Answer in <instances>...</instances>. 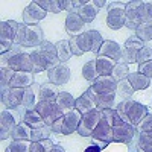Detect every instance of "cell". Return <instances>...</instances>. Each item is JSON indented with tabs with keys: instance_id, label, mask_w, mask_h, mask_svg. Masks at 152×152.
Wrapping results in <instances>:
<instances>
[{
	"instance_id": "7dc6e473",
	"label": "cell",
	"mask_w": 152,
	"mask_h": 152,
	"mask_svg": "<svg viewBox=\"0 0 152 152\" xmlns=\"http://www.w3.org/2000/svg\"><path fill=\"white\" fill-rule=\"evenodd\" d=\"M148 61H152V49L148 47V46H143L137 53V62H138V66H140V64H145Z\"/></svg>"
},
{
	"instance_id": "c3c4849f",
	"label": "cell",
	"mask_w": 152,
	"mask_h": 152,
	"mask_svg": "<svg viewBox=\"0 0 152 152\" xmlns=\"http://www.w3.org/2000/svg\"><path fill=\"white\" fill-rule=\"evenodd\" d=\"M137 131L138 132H152V114L151 113L148 114V116L140 123H138Z\"/></svg>"
},
{
	"instance_id": "7bdbcfd3",
	"label": "cell",
	"mask_w": 152,
	"mask_h": 152,
	"mask_svg": "<svg viewBox=\"0 0 152 152\" xmlns=\"http://www.w3.org/2000/svg\"><path fill=\"white\" fill-rule=\"evenodd\" d=\"M50 132H52V128H50L49 125H44V126H41V128H35V129H32V138H31V142L46 140V138H49Z\"/></svg>"
},
{
	"instance_id": "e0dca14e",
	"label": "cell",
	"mask_w": 152,
	"mask_h": 152,
	"mask_svg": "<svg viewBox=\"0 0 152 152\" xmlns=\"http://www.w3.org/2000/svg\"><path fill=\"white\" fill-rule=\"evenodd\" d=\"M17 120L12 116V113L9 110H3L0 113V138L6 140V137L11 135V131L15 128Z\"/></svg>"
},
{
	"instance_id": "836d02e7",
	"label": "cell",
	"mask_w": 152,
	"mask_h": 152,
	"mask_svg": "<svg viewBox=\"0 0 152 152\" xmlns=\"http://www.w3.org/2000/svg\"><path fill=\"white\" fill-rule=\"evenodd\" d=\"M31 140H12L5 152H31Z\"/></svg>"
},
{
	"instance_id": "60d3db41",
	"label": "cell",
	"mask_w": 152,
	"mask_h": 152,
	"mask_svg": "<svg viewBox=\"0 0 152 152\" xmlns=\"http://www.w3.org/2000/svg\"><path fill=\"white\" fill-rule=\"evenodd\" d=\"M37 3L40 5L46 12H53V14H59L62 11L59 6V0H37Z\"/></svg>"
},
{
	"instance_id": "db71d44e",
	"label": "cell",
	"mask_w": 152,
	"mask_h": 152,
	"mask_svg": "<svg viewBox=\"0 0 152 152\" xmlns=\"http://www.w3.org/2000/svg\"><path fill=\"white\" fill-rule=\"evenodd\" d=\"M62 120H64V119L59 117L52 126H50V128H52V132H59V134H61V129H62Z\"/></svg>"
},
{
	"instance_id": "83f0119b",
	"label": "cell",
	"mask_w": 152,
	"mask_h": 152,
	"mask_svg": "<svg viewBox=\"0 0 152 152\" xmlns=\"http://www.w3.org/2000/svg\"><path fill=\"white\" fill-rule=\"evenodd\" d=\"M126 79L131 82V85H132V88H134L135 91L146 90V88L149 87V84H151V79L146 78L145 75L138 73V72H135V73H129V76H128Z\"/></svg>"
},
{
	"instance_id": "e575fe53",
	"label": "cell",
	"mask_w": 152,
	"mask_h": 152,
	"mask_svg": "<svg viewBox=\"0 0 152 152\" xmlns=\"http://www.w3.org/2000/svg\"><path fill=\"white\" fill-rule=\"evenodd\" d=\"M135 37H138L143 43L152 41V23H142L135 29Z\"/></svg>"
},
{
	"instance_id": "5b68a950",
	"label": "cell",
	"mask_w": 152,
	"mask_h": 152,
	"mask_svg": "<svg viewBox=\"0 0 152 152\" xmlns=\"http://www.w3.org/2000/svg\"><path fill=\"white\" fill-rule=\"evenodd\" d=\"M143 46H145V43L138 37H135V35L129 37L128 40L125 41V47L122 50V62L123 64L129 66V64L137 62V53Z\"/></svg>"
},
{
	"instance_id": "6f0895ef",
	"label": "cell",
	"mask_w": 152,
	"mask_h": 152,
	"mask_svg": "<svg viewBox=\"0 0 152 152\" xmlns=\"http://www.w3.org/2000/svg\"><path fill=\"white\" fill-rule=\"evenodd\" d=\"M50 152H66V149L62 148L61 145H55L52 149H50Z\"/></svg>"
},
{
	"instance_id": "cb8c5ba5",
	"label": "cell",
	"mask_w": 152,
	"mask_h": 152,
	"mask_svg": "<svg viewBox=\"0 0 152 152\" xmlns=\"http://www.w3.org/2000/svg\"><path fill=\"white\" fill-rule=\"evenodd\" d=\"M116 64L117 62L111 58H108V56H102V55L96 56V66H97L99 76H111Z\"/></svg>"
},
{
	"instance_id": "9f6ffc18",
	"label": "cell",
	"mask_w": 152,
	"mask_h": 152,
	"mask_svg": "<svg viewBox=\"0 0 152 152\" xmlns=\"http://www.w3.org/2000/svg\"><path fill=\"white\" fill-rule=\"evenodd\" d=\"M84 152H102V149H100L96 143H93L91 146H88V148H85V151Z\"/></svg>"
},
{
	"instance_id": "b9f144b4",
	"label": "cell",
	"mask_w": 152,
	"mask_h": 152,
	"mask_svg": "<svg viewBox=\"0 0 152 152\" xmlns=\"http://www.w3.org/2000/svg\"><path fill=\"white\" fill-rule=\"evenodd\" d=\"M76 38H78V44H79V47H81V50L84 53L91 52V34H90V31H84Z\"/></svg>"
},
{
	"instance_id": "5bb4252c",
	"label": "cell",
	"mask_w": 152,
	"mask_h": 152,
	"mask_svg": "<svg viewBox=\"0 0 152 152\" xmlns=\"http://www.w3.org/2000/svg\"><path fill=\"white\" fill-rule=\"evenodd\" d=\"M47 78H49V82L55 84L56 87L64 85L70 79V69L66 64H59L56 67H52L50 70H47Z\"/></svg>"
},
{
	"instance_id": "2e32d148",
	"label": "cell",
	"mask_w": 152,
	"mask_h": 152,
	"mask_svg": "<svg viewBox=\"0 0 152 152\" xmlns=\"http://www.w3.org/2000/svg\"><path fill=\"white\" fill-rule=\"evenodd\" d=\"M37 50L43 55V58L47 61V64L49 67L52 69V67H56L61 64V61L58 58V52H56V46L53 43H50V41H46L40 46V47H37Z\"/></svg>"
},
{
	"instance_id": "f546056e",
	"label": "cell",
	"mask_w": 152,
	"mask_h": 152,
	"mask_svg": "<svg viewBox=\"0 0 152 152\" xmlns=\"http://www.w3.org/2000/svg\"><path fill=\"white\" fill-rule=\"evenodd\" d=\"M76 12H78L79 17L84 20V23H91V21L96 18V15H97L99 8H97L93 2H88L87 5H84L82 8H79Z\"/></svg>"
},
{
	"instance_id": "1f68e13d",
	"label": "cell",
	"mask_w": 152,
	"mask_h": 152,
	"mask_svg": "<svg viewBox=\"0 0 152 152\" xmlns=\"http://www.w3.org/2000/svg\"><path fill=\"white\" fill-rule=\"evenodd\" d=\"M56 46V52H58V58L61 61V64H64V62H67L73 53H72V49H70V43L67 40H61L58 43H55Z\"/></svg>"
},
{
	"instance_id": "6da1fadb",
	"label": "cell",
	"mask_w": 152,
	"mask_h": 152,
	"mask_svg": "<svg viewBox=\"0 0 152 152\" xmlns=\"http://www.w3.org/2000/svg\"><path fill=\"white\" fill-rule=\"evenodd\" d=\"M18 24L14 20H3L0 23V53H6L8 50L12 49V46L15 44V35Z\"/></svg>"
},
{
	"instance_id": "d4e9b609",
	"label": "cell",
	"mask_w": 152,
	"mask_h": 152,
	"mask_svg": "<svg viewBox=\"0 0 152 152\" xmlns=\"http://www.w3.org/2000/svg\"><path fill=\"white\" fill-rule=\"evenodd\" d=\"M58 94V87L52 82L43 84L40 87V102H56Z\"/></svg>"
},
{
	"instance_id": "d6986e66",
	"label": "cell",
	"mask_w": 152,
	"mask_h": 152,
	"mask_svg": "<svg viewBox=\"0 0 152 152\" xmlns=\"http://www.w3.org/2000/svg\"><path fill=\"white\" fill-rule=\"evenodd\" d=\"M84 20L79 17L78 12H69L66 17V32L72 37H78L82 34L84 29Z\"/></svg>"
},
{
	"instance_id": "91938a15",
	"label": "cell",
	"mask_w": 152,
	"mask_h": 152,
	"mask_svg": "<svg viewBox=\"0 0 152 152\" xmlns=\"http://www.w3.org/2000/svg\"><path fill=\"white\" fill-rule=\"evenodd\" d=\"M137 152H152V151H142V149H137Z\"/></svg>"
},
{
	"instance_id": "680465c9",
	"label": "cell",
	"mask_w": 152,
	"mask_h": 152,
	"mask_svg": "<svg viewBox=\"0 0 152 152\" xmlns=\"http://www.w3.org/2000/svg\"><path fill=\"white\" fill-rule=\"evenodd\" d=\"M93 3H94L97 8H102V6H105V5H107L105 0H93Z\"/></svg>"
},
{
	"instance_id": "277c9868",
	"label": "cell",
	"mask_w": 152,
	"mask_h": 152,
	"mask_svg": "<svg viewBox=\"0 0 152 152\" xmlns=\"http://www.w3.org/2000/svg\"><path fill=\"white\" fill-rule=\"evenodd\" d=\"M100 117H102V113H100L97 108L82 114V119H81L79 128H78V134L81 137H91L93 131L96 129V126L100 122Z\"/></svg>"
},
{
	"instance_id": "9a60e30c",
	"label": "cell",
	"mask_w": 152,
	"mask_h": 152,
	"mask_svg": "<svg viewBox=\"0 0 152 152\" xmlns=\"http://www.w3.org/2000/svg\"><path fill=\"white\" fill-rule=\"evenodd\" d=\"M5 66H9L14 72H32V59L31 53H18L15 56H12ZM34 73V72H32Z\"/></svg>"
},
{
	"instance_id": "30bf717a",
	"label": "cell",
	"mask_w": 152,
	"mask_h": 152,
	"mask_svg": "<svg viewBox=\"0 0 152 152\" xmlns=\"http://www.w3.org/2000/svg\"><path fill=\"white\" fill-rule=\"evenodd\" d=\"M46 14H47V12L37 2H31L26 8H24V11H23V23L34 26V24L40 23L43 18H46Z\"/></svg>"
},
{
	"instance_id": "d590c367",
	"label": "cell",
	"mask_w": 152,
	"mask_h": 152,
	"mask_svg": "<svg viewBox=\"0 0 152 152\" xmlns=\"http://www.w3.org/2000/svg\"><path fill=\"white\" fill-rule=\"evenodd\" d=\"M14 70H12L9 66H2L0 67V91L5 90V88L9 87V82L14 76Z\"/></svg>"
},
{
	"instance_id": "816d5d0a",
	"label": "cell",
	"mask_w": 152,
	"mask_h": 152,
	"mask_svg": "<svg viewBox=\"0 0 152 152\" xmlns=\"http://www.w3.org/2000/svg\"><path fill=\"white\" fill-rule=\"evenodd\" d=\"M69 43H70V49H72V53L73 55H76V56L84 55V52L81 50V47L78 44V38H76V37H72L70 40H69Z\"/></svg>"
},
{
	"instance_id": "681fc988",
	"label": "cell",
	"mask_w": 152,
	"mask_h": 152,
	"mask_svg": "<svg viewBox=\"0 0 152 152\" xmlns=\"http://www.w3.org/2000/svg\"><path fill=\"white\" fill-rule=\"evenodd\" d=\"M18 53H21V46L14 44L11 50H8L6 53H3V55H2V66H5V64H6V62H8L12 56H15V55H18Z\"/></svg>"
},
{
	"instance_id": "ac0fdd59",
	"label": "cell",
	"mask_w": 152,
	"mask_h": 152,
	"mask_svg": "<svg viewBox=\"0 0 152 152\" xmlns=\"http://www.w3.org/2000/svg\"><path fill=\"white\" fill-rule=\"evenodd\" d=\"M122 50H123V49L120 47L119 43L113 41V40H105L97 55L108 56V58L114 59L116 62H122Z\"/></svg>"
},
{
	"instance_id": "d6a6232c",
	"label": "cell",
	"mask_w": 152,
	"mask_h": 152,
	"mask_svg": "<svg viewBox=\"0 0 152 152\" xmlns=\"http://www.w3.org/2000/svg\"><path fill=\"white\" fill-rule=\"evenodd\" d=\"M82 76L84 79L93 82L94 79L99 78V72H97V66H96V58H93L91 61H87L84 67H82Z\"/></svg>"
},
{
	"instance_id": "603a6c76",
	"label": "cell",
	"mask_w": 152,
	"mask_h": 152,
	"mask_svg": "<svg viewBox=\"0 0 152 152\" xmlns=\"http://www.w3.org/2000/svg\"><path fill=\"white\" fill-rule=\"evenodd\" d=\"M75 102H76V99L67 91H59V94L56 97V107H58V110L62 116H64L66 113L75 110Z\"/></svg>"
},
{
	"instance_id": "52a82bcc",
	"label": "cell",
	"mask_w": 152,
	"mask_h": 152,
	"mask_svg": "<svg viewBox=\"0 0 152 152\" xmlns=\"http://www.w3.org/2000/svg\"><path fill=\"white\" fill-rule=\"evenodd\" d=\"M44 43V32L38 24H26L24 29V38L21 47H40Z\"/></svg>"
},
{
	"instance_id": "ab89813d",
	"label": "cell",
	"mask_w": 152,
	"mask_h": 152,
	"mask_svg": "<svg viewBox=\"0 0 152 152\" xmlns=\"http://www.w3.org/2000/svg\"><path fill=\"white\" fill-rule=\"evenodd\" d=\"M132 102H134L132 99H126V100H122L120 104H117V107H116V111H117V114H119V117H120L123 122H126V123H129L128 113H129V108H131Z\"/></svg>"
},
{
	"instance_id": "7a4b0ae2",
	"label": "cell",
	"mask_w": 152,
	"mask_h": 152,
	"mask_svg": "<svg viewBox=\"0 0 152 152\" xmlns=\"http://www.w3.org/2000/svg\"><path fill=\"white\" fill-rule=\"evenodd\" d=\"M126 23V3L113 2L107 11V24L113 31H119Z\"/></svg>"
},
{
	"instance_id": "ee69618b",
	"label": "cell",
	"mask_w": 152,
	"mask_h": 152,
	"mask_svg": "<svg viewBox=\"0 0 152 152\" xmlns=\"http://www.w3.org/2000/svg\"><path fill=\"white\" fill-rule=\"evenodd\" d=\"M55 145L52 140H49V138H46V140H40V142H32L31 145V152H50V149H52Z\"/></svg>"
},
{
	"instance_id": "44dd1931",
	"label": "cell",
	"mask_w": 152,
	"mask_h": 152,
	"mask_svg": "<svg viewBox=\"0 0 152 152\" xmlns=\"http://www.w3.org/2000/svg\"><path fill=\"white\" fill-rule=\"evenodd\" d=\"M40 87L38 84H34L28 88H24V96H23V107L26 110H35L37 104L40 102Z\"/></svg>"
},
{
	"instance_id": "4fadbf2b",
	"label": "cell",
	"mask_w": 152,
	"mask_h": 152,
	"mask_svg": "<svg viewBox=\"0 0 152 152\" xmlns=\"http://www.w3.org/2000/svg\"><path fill=\"white\" fill-rule=\"evenodd\" d=\"M91 88L96 94H107V93H116L117 90V81L113 76H99L97 79L91 82Z\"/></svg>"
},
{
	"instance_id": "11a10c76",
	"label": "cell",
	"mask_w": 152,
	"mask_h": 152,
	"mask_svg": "<svg viewBox=\"0 0 152 152\" xmlns=\"http://www.w3.org/2000/svg\"><path fill=\"white\" fill-rule=\"evenodd\" d=\"M87 3H88L87 0H73V8H75V12L78 11L79 8H82L84 5H87Z\"/></svg>"
},
{
	"instance_id": "3957f363",
	"label": "cell",
	"mask_w": 152,
	"mask_h": 152,
	"mask_svg": "<svg viewBox=\"0 0 152 152\" xmlns=\"http://www.w3.org/2000/svg\"><path fill=\"white\" fill-rule=\"evenodd\" d=\"M137 135V128L131 123L123 122L120 117L116 120L113 126V143H122V145H129Z\"/></svg>"
},
{
	"instance_id": "7402d4cb",
	"label": "cell",
	"mask_w": 152,
	"mask_h": 152,
	"mask_svg": "<svg viewBox=\"0 0 152 152\" xmlns=\"http://www.w3.org/2000/svg\"><path fill=\"white\" fill-rule=\"evenodd\" d=\"M149 114V110H148V107L146 105H143V104H140V102H132V105H131V108H129V113H128V119H129V123L132 125V126H138V123H140L146 116Z\"/></svg>"
},
{
	"instance_id": "8d00e7d4",
	"label": "cell",
	"mask_w": 152,
	"mask_h": 152,
	"mask_svg": "<svg viewBox=\"0 0 152 152\" xmlns=\"http://www.w3.org/2000/svg\"><path fill=\"white\" fill-rule=\"evenodd\" d=\"M137 149L152 151V132H138L137 134Z\"/></svg>"
},
{
	"instance_id": "f5cc1de1",
	"label": "cell",
	"mask_w": 152,
	"mask_h": 152,
	"mask_svg": "<svg viewBox=\"0 0 152 152\" xmlns=\"http://www.w3.org/2000/svg\"><path fill=\"white\" fill-rule=\"evenodd\" d=\"M59 6L62 11H69V12H75L73 8V0H59Z\"/></svg>"
},
{
	"instance_id": "74e56055",
	"label": "cell",
	"mask_w": 152,
	"mask_h": 152,
	"mask_svg": "<svg viewBox=\"0 0 152 152\" xmlns=\"http://www.w3.org/2000/svg\"><path fill=\"white\" fill-rule=\"evenodd\" d=\"M117 94L120 96V97H123V100H126V99H129L132 94H134V88H132V85H131V82L128 81V79H123V81H120V82H117Z\"/></svg>"
},
{
	"instance_id": "8992f818",
	"label": "cell",
	"mask_w": 152,
	"mask_h": 152,
	"mask_svg": "<svg viewBox=\"0 0 152 152\" xmlns=\"http://www.w3.org/2000/svg\"><path fill=\"white\" fill-rule=\"evenodd\" d=\"M23 96H24V88H12L8 87L0 91L2 104L6 110H14L23 104Z\"/></svg>"
},
{
	"instance_id": "f1b7e54d",
	"label": "cell",
	"mask_w": 152,
	"mask_h": 152,
	"mask_svg": "<svg viewBox=\"0 0 152 152\" xmlns=\"http://www.w3.org/2000/svg\"><path fill=\"white\" fill-rule=\"evenodd\" d=\"M21 122H24L26 125H29L32 129L41 128V126L46 125V123H44V119L41 117V114L38 113L37 110H28L26 114L23 116V120H21Z\"/></svg>"
},
{
	"instance_id": "4dcf8cb0",
	"label": "cell",
	"mask_w": 152,
	"mask_h": 152,
	"mask_svg": "<svg viewBox=\"0 0 152 152\" xmlns=\"http://www.w3.org/2000/svg\"><path fill=\"white\" fill-rule=\"evenodd\" d=\"M31 59H32V72H34V75L35 73H41L44 70H50L47 61L43 58V55L38 52V50L31 52Z\"/></svg>"
},
{
	"instance_id": "7c38bea8",
	"label": "cell",
	"mask_w": 152,
	"mask_h": 152,
	"mask_svg": "<svg viewBox=\"0 0 152 152\" xmlns=\"http://www.w3.org/2000/svg\"><path fill=\"white\" fill-rule=\"evenodd\" d=\"M75 108L78 110L81 114H85L88 111H93L97 108L96 105V94L93 91V88H87V91H84L75 102Z\"/></svg>"
},
{
	"instance_id": "4316f807",
	"label": "cell",
	"mask_w": 152,
	"mask_h": 152,
	"mask_svg": "<svg viewBox=\"0 0 152 152\" xmlns=\"http://www.w3.org/2000/svg\"><path fill=\"white\" fill-rule=\"evenodd\" d=\"M12 140H31L32 138V128L24 122H20L15 125V128L11 131L9 135Z\"/></svg>"
},
{
	"instance_id": "f907efd6",
	"label": "cell",
	"mask_w": 152,
	"mask_h": 152,
	"mask_svg": "<svg viewBox=\"0 0 152 152\" xmlns=\"http://www.w3.org/2000/svg\"><path fill=\"white\" fill-rule=\"evenodd\" d=\"M138 73H142V75L146 76V78L152 79V61H148V62H145V64L138 66Z\"/></svg>"
},
{
	"instance_id": "484cf974",
	"label": "cell",
	"mask_w": 152,
	"mask_h": 152,
	"mask_svg": "<svg viewBox=\"0 0 152 152\" xmlns=\"http://www.w3.org/2000/svg\"><path fill=\"white\" fill-rule=\"evenodd\" d=\"M96 94V93H94ZM96 105L99 111L104 110H116V93H107V94H96Z\"/></svg>"
},
{
	"instance_id": "ffe728a7",
	"label": "cell",
	"mask_w": 152,
	"mask_h": 152,
	"mask_svg": "<svg viewBox=\"0 0 152 152\" xmlns=\"http://www.w3.org/2000/svg\"><path fill=\"white\" fill-rule=\"evenodd\" d=\"M35 84V75L32 72H15L9 82L12 88H28Z\"/></svg>"
},
{
	"instance_id": "ba28073f",
	"label": "cell",
	"mask_w": 152,
	"mask_h": 152,
	"mask_svg": "<svg viewBox=\"0 0 152 152\" xmlns=\"http://www.w3.org/2000/svg\"><path fill=\"white\" fill-rule=\"evenodd\" d=\"M35 110L41 114V117L44 119V123L52 126L59 117H62V114L59 113L56 102H38Z\"/></svg>"
},
{
	"instance_id": "f6af8a7d",
	"label": "cell",
	"mask_w": 152,
	"mask_h": 152,
	"mask_svg": "<svg viewBox=\"0 0 152 152\" xmlns=\"http://www.w3.org/2000/svg\"><path fill=\"white\" fill-rule=\"evenodd\" d=\"M138 12H140L142 23H152V2H143Z\"/></svg>"
},
{
	"instance_id": "8fae6325",
	"label": "cell",
	"mask_w": 152,
	"mask_h": 152,
	"mask_svg": "<svg viewBox=\"0 0 152 152\" xmlns=\"http://www.w3.org/2000/svg\"><path fill=\"white\" fill-rule=\"evenodd\" d=\"M62 129H61V134L64 135H70L73 132H78V128H79V123H81V119H82V114L78 111V110H72L69 113H66L62 116Z\"/></svg>"
},
{
	"instance_id": "9c48e42d",
	"label": "cell",
	"mask_w": 152,
	"mask_h": 152,
	"mask_svg": "<svg viewBox=\"0 0 152 152\" xmlns=\"http://www.w3.org/2000/svg\"><path fill=\"white\" fill-rule=\"evenodd\" d=\"M142 3L143 2H140V0H132V2L126 3V23H125V26L131 31H135L142 24L140 12H138Z\"/></svg>"
},
{
	"instance_id": "bcb514c9",
	"label": "cell",
	"mask_w": 152,
	"mask_h": 152,
	"mask_svg": "<svg viewBox=\"0 0 152 152\" xmlns=\"http://www.w3.org/2000/svg\"><path fill=\"white\" fill-rule=\"evenodd\" d=\"M90 34H91V52L94 55H97L100 47H102V44H104V38H102V35H100L97 31H94V29H91Z\"/></svg>"
},
{
	"instance_id": "f35d334b",
	"label": "cell",
	"mask_w": 152,
	"mask_h": 152,
	"mask_svg": "<svg viewBox=\"0 0 152 152\" xmlns=\"http://www.w3.org/2000/svg\"><path fill=\"white\" fill-rule=\"evenodd\" d=\"M113 78L116 79L117 82H120V81H123V79H126L129 76V67H128V64H123V62H117L116 64V67H114V70H113Z\"/></svg>"
}]
</instances>
